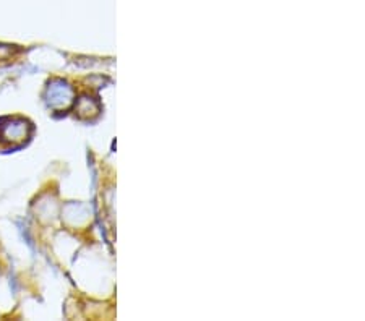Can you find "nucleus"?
I'll list each match as a JSON object with an SVG mask.
<instances>
[{
  "instance_id": "obj_1",
  "label": "nucleus",
  "mask_w": 365,
  "mask_h": 321,
  "mask_svg": "<svg viewBox=\"0 0 365 321\" xmlns=\"http://www.w3.org/2000/svg\"><path fill=\"white\" fill-rule=\"evenodd\" d=\"M28 137V124L23 120H7L0 124V138L4 142L19 143Z\"/></svg>"
},
{
  "instance_id": "obj_2",
  "label": "nucleus",
  "mask_w": 365,
  "mask_h": 321,
  "mask_svg": "<svg viewBox=\"0 0 365 321\" xmlns=\"http://www.w3.org/2000/svg\"><path fill=\"white\" fill-rule=\"evenodd\" d=\"M70 96H72V91L70 88L62 83V81H57V83H52L49 88V104L52 106H63L66 107L67 104L70 102Z\"/></svg>"
}]
</instances>
